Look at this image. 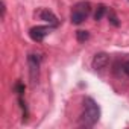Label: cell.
Segmentation results:
<instances>
[{
	"mask_svg": "<svg viewBox=\"0 0 129 129\" xmlns=\"http://www.w3.org/2000/svg\"><path fill=\"white\" fill-rule=\"evenodd\" d=\"M99 117H100V109H99L97 103L91 97H87L84 100V112L81 115V124L91 127L97 123Z\"/></svg>",
	"mask_w": 129,
	"mask_h": 129,
	"instance_id": "cell-1",
	"label": "cell"
},
{
	"mask_svg": "<svg viewBox=\"0 0 129 129\" xmlns=\"http://www.w3.org/2000/svg\"><path fill=\"white\" fill-rule=\"evenodd\" d=\"M90 14H91V5H90V2H79V3H76L73 6L72 15H70L72 23L73 24H81V23H84L88 18Z\"/></svg>",
	"mask_w": 129,
	"mask_h": 129,
	"instance_id": "cell-2",
	"label": "cell"
},
{
	"mask_svg": "<svg viewBox=\"0 0 129 129\" xmlns=\"http://www.w3.org/2000/svg\"><path fill=\"white\" fill-rule=\"evenodd\" d=\"M40 64H41V56L40 55H34L30 53L27 56V66H29V79H30V85L35 87L38 84L40 79Z\"/></svg>",
	"mask_w": 129,
	"mask_h": 129,
	"instance_id": "cell-3",
	"label": "cell"
},
{
	"mask_svg": "<svg viewBox=\"0 0 129 129\" xmlns=\"http://www.w3.org/2000/svg\"><path fill=\"white\" fill-rule=\"evenodd\" d=\"M108 64H109V55L105 53V52H100V53L94 55V58L91 61V67L96 72H102L108 67Z\"/></svg>",
	"mask_w": 129,
	"mask_h": 129,
	"instance_id": "cell-4",
	"label": "cell"
},
{
	"mask_svg": "<svg viewBox=\"0 0 129 129\" xmlns=\"http://www.w3.org/2000/svg\"><path fill=\"white\" fill-rule=\"evenodd\" d=\"M49 34H50V26H35L29 30V37L37 43H41Z\"/></svg>",
	"mask_w": 129,
	"mask_h": 129,
	"instance_id": "cell-5",
	"label": "cell"
},
{
	"mask_svg": "<svg viewBox=\"0 0 129 129\" xmlns=\"http://www.w3.org/2000/svg\"><path fill=\"white\" fill-rule=\"evenodd\" d=\"M35 15H37L40 20L46 21V23H50V24H53V26H58V18H56V15H55L50 9H47V8H41Z\"/></svg>",
	"mask_w": 129,
	"mask_h": 129,
	"instance_id": "cell-6",
	"label": "cell"
},
{
	"mask_svg": "<svg viewBox=\"0 0 129 129\" xmlns=\"http://www.w3.org/2000/svg\"><path fill=\"white\" fill-rule=\"evenodd\" d=\"M105 14H106V6H105V5H99L97 9H96V12H94V20H96V21L102 20Z\"/></svg>",
	"mask_w": 129,
	"mask_h": 129,
	"instance_id": "cell-7",
	"label": "cell"
},
{
	"mask_svg": "<svg viewBox=\"0 0 129 129\" xmlns=\"http://www.w3.org/2000/svg\"><path fill=\"white\" fill-rule=\"evenodd\" d=\"M88 38H90V34H88L87 30H78V32H76V40H78L79 43H85Z\"/></svg>",
	"mask_w": 129,
	"mask_h": 129,
	"instance_id": "cell-8",
	"label": "cell"
},
{
	"mask_svg": "<svg viewBox=\"0 0 129 129\" xmlns=\"http://www.w3.org/2000/svg\"><path fill=\"white\" fill-rule=\"evenodd\" d=\"M109 23L112 24V26H115V27H118L120 26V21H118V18H117V15H115V12L114 11H109Z\"/></svg>",
	"mask_w": 129,
	"mask_h": 129,
	"instance_id": "cell-9",
	"label": "cell"
},
{
	"mask_svg": "<svg viewBox=\"0 0 129 129\" xmlns=\"http://www.w3.org/2000/svg\"><path fill=\"white\" fill-rule=\"evenodd\" d=\"M123 72H124V75H127V76H129V59L123 64Z\"/></svg>",
	"mask_w": 129,
	"mask_h": 129,
	"instance_id": "cell-10",
	"label": "cell"
},
{
	"mask_svg": "<svg viewBox=\"0 0 129 129\" xmlns=\"http://www.w3.org/2000/svg\"><path fill=\"white\" fill-rule=\"evenodd\" d=\"M5 12H6V6H5V2H2V18L5 17Z\"/></svg>",
	"mask_w": 129,
	"mask_h": 129,
	"instance_id": "cell-11",
	"label": "cell"
}]
</instances>
